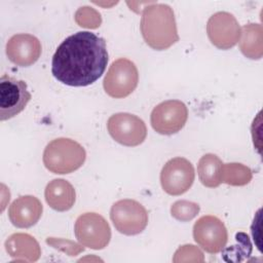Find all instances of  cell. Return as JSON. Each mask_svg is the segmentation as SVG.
Wrapping results in <instances>:
<instances>
[{
    "instance_id": "ac0fdd59",
    "label": "cell",
    "mask_w": 263,
    "mask_h": 263,
    "mask_svg": "<svg viewBox=\"0 0 263 263\" xmlns=\"http://www.w3.org/2000/svg\"><path fill=\"white\" fill-rule=\"evenodd\" d=\"M222 160L212 153L204 154L198 161L197 174L201 184L208 188H216L221 182Z\"/></svg>"
},
{
    "instance_id": "52a82bcc",
    "label": "cell",
    "mask_w": 263,
    "mask_h": 263,
    "mask_svg": "<svg viewBox=\"0 0 263 263\" xmlns=\"http://www.w3.org/2000/svg\"><path fill=\"white\" fill-rule=\"evenodd\" d=\"M32 96L27 83L8 75L0 78V120H8L20 114Z\"/></svg>"
},
{
    "instance_id": "8fae6325",
    "label": "cell",
    "mask_w": 263,
    "mask_h": 263,
    "mask_svg": "<svg viewBox=\"0 0 263 263\" xmlns=\"http://www.w3.org/2000/svg\"><path fill=\"white\" fill-rule=\"evenodd\" d=\"M193 238L195 242L210 254L221 252L228 239L227 229L224 223L216 216L200 217L193 226Z\"/></svg>"
},
{
    "instance_id": "30bf717a",
    "label": "cell",
    "mask_w": 263,
    "mask_h": 263,
    "mask_svg": "<svg viewBox=\"0 0 263 263\" xmlns=\"http://www.w3.org/2000/svg\"><path fill=\"white\" fill-rule=\"evenodd\" d=\"M194 167L184 157L170 159L160 173V184L170 195H181L187 192L194 182Z\"/></svg>"
},
{
    "instance_id": "9a60e30c",
    "label": "cell",
    "mask_w": 263,
    "mask_h": 263,
    "mask_svg": "<svg viewBox=\"0 0 263 263\" xmlns=\"http://www.w3.org/2000/svg\"><path fill=\"white\" fill-rule=\"evenodd\" d=\"M44 196L47 204L58 212H66L70 210L76 200L74 187L64 179H54L50 181L46 185Z\"/></svg>"
},
{
    "instance_id": "5b68a950",
    "label": "cell",
    "mask_w": 263,
    "mask_h": 263,
    "mask_svg": "<svg viewBox=\"0 0 263 263\" xmlns=\"http://www.w3.org/2000/svg\"><path fill=\"white\" fill-rule=\"evenodd\" d=\"M110 219L118 232L124 235H136L146 228L148 213L137 200L121 199L111 206Z\"/></svg>"
},
{
    "instance_id": "277c9868",
    "label": "cell",
    "mask_w": 263,
    "mask_h": 263,
    "mask_svg": "<svg viewBox=\"0 0 263 263\" xmlns=\"http://www.w3.org/2000/svg\"><path fill=\"white\" fill-rule=\"evenodd\" d=\"M139 82L138 69L134 62L120 58L114 61L105 75L103 86L106 93L115 99L129 96Z\"/></svg>"
},
{
    "instance_id": "ba28073f",
    "label": "cell",
    "mask_w": 263,
    "mask_h": 263,
    "mask_svg": "<svg viewBox=\"0 0 263 263\" xmlns=\"http://www.w3.org/2000/svg\"><path fill=\"white\" fill-rule=\"evenodd\" d=\"M107 128L110 136L119 144L135 147L142 144L147 136L145 122L130 113H116L109 117Z\"/></svg>"
},
{
    "instance_id": "4fadbf2b",
    "label": "cell",
    "mask_w": 263,
    "mask_h": 263,
    "mask_svg": "<svg viewBox=\"0 0 263 263\" xmlns=\"http://www.w3.org/2000/svg\"><path fill=\"white\" fill-rule=\"evenodd\" d=\"M6 55L20 67H29L36 63L41 54V43L31 34L13 35L6 43Z\"/></svg>"
},
{
    "instance_id": "ffe728a7",
    "label": "cell",
    "mask_w": 263,
    "mask_h": 263,
    "mask_svg": "<svg viewBox=\"0 0 263 263\" xmlns=\"http://www.w3.org/2000/svg\"><path fill=\"white\" fill-rule=\"evenodd\" d=\"M236 245L222 250V258L227 262H240L248 258L252 253V243L250 237L245 232L235 234Z\"/></svg>"
},
{
    "instance_id": "7c38bea8",
    "label": "cell",
    "mask_w": 263,
    "mask_h": 263,
    "mask_svg": "<svg viewBox=\"0 0 263 263\" xmlns=\"http://www.w3.org/2000/svg\"><path fill=\"white\" fill-rule=\"evenodd\" d=\"M210 41L219 49H229L240 39L241 29L233 14L226 11L214 13L206 23Z\"/></svg>"
},
{
    "instance_id": "2e32d148",
    "label": "cell",
    "mask_w": 263,
    "mask_h": 263,
    "mask_svg": "<svg viewBox=\"0 0 263 263\" xmlns=\"http://www.w3.org/2000/svg\"><path fill=\"white\" fill-rule=\"evenodd\" d=\"M5 250L14 259L35 262L40 258L38 241L28 233H13L5 240Z\"/></svg>"
},
{
    "instance_id": "7402d4cb",
    "label": "cell",
    "mask_w": 263,
    "mask_h": 263,
    "mask_svg": "<svg viewBox=\"0 0 263 263\" xmlns=\"http://www.w3.org/2000/svg\"><path fill=\"white\" fill-rule=\"evenodd\" d=\"M75 21L80 27L90 28V29L98 28L102 23L100 13L96 9L88 6L80 7L76 11Z\"/></svg>"
},
{
    "instance_id": "cb8c5ba5",
    "label": "cell",
    "mask_w": 263,
    "mask_h": 263,
    "mask_svg": "<svg viewBox=\"0 0 263 263\" xmlns=\"http://www.w3.org/2000/svg\"><path fill=\"white\" fill-rule=\"evenodd\" d=\"M46 243L51 246L52 248L66 253L69 256H76L84 251L83 246L80 243L78 245L75 241L70 239H63V238H55V237H47Z\"/></svg>"
},
{
    "instance_id": "9c48e42d",
    "label": "cell",
    "mask_w": 263,
    "mask_h": 263,
    "mask_svg": "<svg viewBox=\"0 0 263 263\" xmlns=\"http://www.w3.org/2000/svg\"><path fill=\"white\" fill-rule=\"evenodd\" d=\"M188 118L186 105L178 100H168L158 104L151 112L153 129L160 135H174L180 132Z\"/></svg>"
},
{
    "instance_id": "6da1fadb",
    "label": "cell",
    "mask_w": 263,
    "mask_h": 263,
    "mask_svg": "<svg viewBox=\"0 0 263 263\" xmlns=\"http://www.w3.org/2000/svg\"><path fill=\"white\" fill-rule=\"evenodd\" d=\"M109 61L104 38L88 31L74 33L57 48L51 73L69 86H87L105 72Z\"/></svg>"
},
{
    "instance_id": "603a6c76",
    "label": "cell",
    "mask_w": 263,
    "mask_h": 263,
    "mask_svg": "<svg viewBox=\"0 0 263 263\" xmlns=\"http://www.w3.org/2000/svg\"><path fill=\"white\" fill-rule=\"evenodd\" d=\"M203 254L193 245H185L180 247L173 259L174 262H203Z\"/></svg>"
},
{
    "instance_id": "d6986e66",
    "label": "cell",
    "mask_w": 263,
    "mask_h": 263,
    "mask_svg": "<svg viewBox=\"0 0 263 263\" xmlns=\"http://www.w3.org/2000/svg\"><path fill=\"white\" fill-rule=\"evenodd\" d=\"M252 171L241 163H223L221 182L230 186H245L252 180Z\"/></svg>"
},
{
    "instance_id": "5bb4252c",
    "label": "cell",
    "mask_w": 263,
    "mask_h": 263,
    "mask_svg": "<svg viewBox=\"0 0 263 263\" xmlns=\"http://www.w3.org/2000/svg\"><path fill=\"white\" fill-rule=\"evenodd\" d=\"M43 206L40 200L33 195H24L16 198L8 209V218L17 228L34 226L40 219Z\"/></svg>"
},
{
    "instance_id": "3957f363",
    "label": "cell",
    "mask_w": 263,
    "mask_h": 263,
    "mask_svg": "<svg viewBox=\"0 0 263 263\" xmlns=\"http://www.w3.org/2000/svg\"><path fill=\"white\" fill-rule=\"evenodd\" d=\"M86 158L84 148L68 138L52 140L44 149L43 163L53 174H70L82 166Z\"/></svg>"
},
{
    "instance_id": "8992f818",
    "label": "cell",
    "mask_w": 263,
    "mask_h": 263,
    "mask_svg": "<svg viewBox=\"0 0 263 263\" xmlns=\"http://www.w3.org/2000/svg\"><path fill=\"white\" fill-rule=\"evenodd\" d=\"M74 233L83 247L92 250L104 249L111 239V228L108 222L97 213L80 215L75 222Z\"/></svg>"
},
{
    "instance_id": "44dd1931",
    "label": "cell",
    "mask_w": 263,
    "mask_h": 263,
    "mask_svg": "<svg viewBox=\"0 0 263 263\" xmlns=\"http://www.w3.org/2000/svg\"><path fill=\"white\" fill-rule=\"evenodd\" d=\"M199 204L188 200H178L171 206L172 216L181 222H188L199 213Z\"/></svg>"
},
{
    "instance_id": "e0dca14e",
    "label": "cell",
    "mask_w": 263,
    "mask_h": 263,
    "mask_svg": "<svg viewBox=\"0 0 263 263\" xmlns=\"http://www.w3.org/2000/svg\"><path fill=\"white\" fill-rule=\"evenodd\" d=\"M239 48L247 58L259 60L263 54V28L259 24L246 25L240 34Z\"/></svg>"
},
{
    "instance_id": "7a4b0ae2",
    "label": "cell",
    "mask_w": 263,
    "mask_h": 263,
    "mask_svg": "<svg viewBox=\"0 0 263 263\" xmlns=\"http://www.w3.org/2000/svg\"><path fill=\"white\" fill-rule=\"evenodd\" d=\"M141 33L145 42L155 50H164L179 41L173 8L163 3H152L144 8Z\"/></svg>"
}]
</instances>
